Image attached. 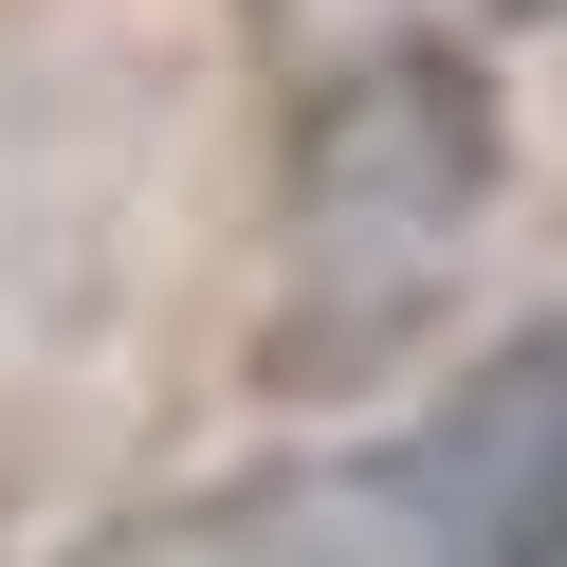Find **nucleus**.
I'll return each instance as SVG.
<instances>
[{"label": "nucleus", "mask_w": 567, "mask_h": 567, "mask_svg": "<svg viewBox=\"0 0 567 567\" xmlns=\"http://www.w3.org/2000/svg\"><path fill=\"white\" fill-rule=\"evenodd\" d=\"M494 220V92L457 38H384L293 111V202H275V311H257V384L330 403L440 348L457 275Z\"/></svg>", "instance_id": "nucleus-1"}, {"label": "nucleus", "mask_w": 567, "mask_h": 567, "mask_svg": "<svg viewBox=\"0 0 567 567\" xmlns=\"http://www.w3.org/2000/svg\"><path fill=\"white\" fill-rule=\"evenodd\" d=\"M367 476L421 530V567H567V330L457 367L403 440H367Z\"/></svg>", "instance_id": "nucleus-2"}, {"label": "nucleus", "mask_w": 567, "mask_h": 567, "mask_svg": "<svg viewBox=\"0 0 567 567\" xmlns=\"http://www.w3.org/2000/svg\"><path fill=\"white\" fill-rule=\"evenodd\" d=\"M92 567H421V530L384 513L367 457H330V476H238V494H184V513H128Z\"/></svg>", "instance_id": "nucleus-3"}, {"label": "nucleus", "mask_w": 567, "mask_h": 567, "mask_svg": "<svg viewBox=\"0 0 567 567\" xmlns=\"http://www.w3.org/2000/svg\"><path fill=\"white\" fill-rule=\"evenodd\" d=\"M440 19H567V0H440Z\"/></svg>", "instance_id": "nucleus-4"}]
</instances>
